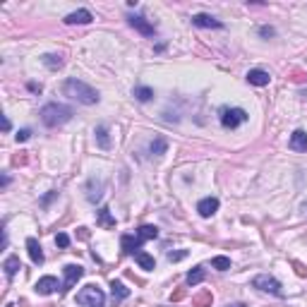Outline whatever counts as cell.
<instances>
[{
    "mask_svg": "<svg viewBox=\"0 0 307 307\" xmlns=\"http://www.w3.org/2000/svg\"><path fill=\"white\" fill-rule=\"evenodd\" d=\"M63 91H65V96L75 99L77 103H84V106H94V103H99V91L94 89V87H89L87 82L75 80V77H72V80H65Z\"/></svg>",
    "mask_w": 307,
    "mask_h": 307,
    "instance_id": "6da1fadb",
    "label": "cell"
},
{
    "mask_svg": "<svg viewBox=\"0 0 307 307\" xmlns=\"http://www.w3.org/2000/svg\"><path fill=\"white\" fill-rule=\"evenodd\" d=\"M39 115L46 128H60V125H65V122L72 120V108L63 106V103H46Z\"/></svg>",
    "mask_w": 307,
    "mask_h": 307,
    "instance_id": "7a4b0ae2",
    "label": "cell"
},
{
    "mask_svg": "<svg viewBox=\"0 0 307 307\" xmlns=\"http://www.w3.org/2000/svg\"><path fill=\"white\" fill-rule=\"evenodd\" d=\"M77 305L82 307H106V295L96 286H84L77 293Z\"/></svg>",
    "mask_w": 307,
    "mask_h": 307,
    "instance_id": "3957f363",
    "label": "cell"
},
{
    "mask_svg": "<svg viewBox=\"0 0 307 307\" xmlns=\"http://www.w3.org/2000/svg\"><path fill=\"white\" fill-rule=\"evenodd\" d=\"M242 122H248V113L242 108H223L221 113V125L228 130H235L240 128Z\"/></svg>",
    "mask_w": 307,
    "mask_h": 307,
    "instance_id": "277c9868",
    "label": "cell"
},
{
    "mask_svg": "<svg viewBox=\"0 0 307 307\" xmlns=\"http://www.w3.org/2000/svg\"><path fill=\"white\" fill-rule=\"evenodd\" d=\"M252 286L259 288V290H264V293H271V295H276V297H283V288H281V283H278L274 276H267V274L255 276L252 278Z\"/></svg>",
    "mask_w": 307,
    "mask_h": 307,
    "instance_id": "5b68a950",
    "label": "cell"
},
{
    "mask_svg": "<svg viewBox=\"0 0 307 307\" xmlns=\"http://www.w3.org/2000/svg\"><path fill=\"white\" fill-rule=\"evenodd\" d=\"M63 271H65V281H63V288H60V293H68L70 288H72L82 276H84V269H82L80 264H68V267L63 269Z\"/></svg>",
    "mask_w": 307,
    "mask_h": 307,
    "instance_id": "8992f818",
    "label": "cell"
},
{
    "mask_svg": "<svg viewBox=\"0 0 307 307\" xmlns=\"http://www.w3.org/2000/svg\"><path fill=\"white\" fill-rule=\"evenodd\" d=\"M130 27H135V29L139 31V34H144V36H154L156 34V27L151 24V22H147L144 17H139V15H130Z\"/></svg>",
    "mask_w": 307,
    "mask_h": 307,
    "instance_id": "52a82bcc",
    "label": "cell"
},
{
    "mask_svg": "<svg viewBox=\"0 0 307 307\" xmlns=\"http://www.w3.org/2000/svg\"><path fill=\"white\" fill-rule=\"evenodd\" d=\"M58 288H63V286L58 283L55 276H43V278H39V283H36V293H39V295H50V293H55Z\"/></svg>",
    "mask_w": 307,
    "mask_h": 307,
    "instance_id": "ba28073f",
    "label": "cell"
},
{
    "mask_svg": "<svg viewBox=\"0 0 307 307\" xmlns=\"http://www.w3.org/2000/svg\"><path fill=\"white\" fill-rule=\"evenodd\" d=\"M142 242H144V240L139 238V235H122V238H120V245H122V252H125V255H137L139 248H142Z\"/></svg>",
    "mask_w": 307,
    "mask_h": 307,
    "instance_id": "9c48e42d",
    "label": "cell"
},
{
    "mask_svg": "<svg viewBox=\"0 0 307 307\" xmlns=\"http://www.w3.org/2000/svg\"><path fill=\"white\" fill-rule=\"evenodd\" d=\"M110 297H113L115 305H120L122 300H128L130 297V288H125L122 281H110Z\"/></svg>",
    "mask_w": 307,
    "mask_h": 307,
    "instance_id": "30bf717a",
    "label": "cell"
},
{
    "mask_svg": "<svg viewBox=\"0 0 307 307\" xmlns=\"http://www.w3.org/2000/svg\"><path fill=\"white\" fill-rule=\"evenodd\" d=\"M197 211H199V216H204V218H209V216H214L218 211V199L216 197H207V199H202L197 204Z\"/></svg>",
    "mask_w": 307,
    "mask_h": 307,
    "instance_id": "8fae6325",
    "label": "cell"
},
{
    "mask_svg": "<svg viewBox=\"0 0 307 307\" xmlns=\"http://www.w3.org/2000/svg\"><path fill=\"white\" fill-rule=\"evenodd\" d=\"M192 24H195V27H204V29H221V27H223L218 20H214L211 15H204V12H202V15H195V17H192Z\"/></svg>",
    "mask_w": 307,
    "mask_h": 307,
    "instance_id": "7c38bea8",
    "label": "cell"
},
{
    "mask_svg": "<svg viewBox=\"0 0 307 307\" xmlns=\"http://www.w3.org/2000/svg\"><path fill=\"white\" fill-rule=\"evenodd\" d=\"M101 197H103V182L96 178H91L89 185H87V199H89L91 204H96Z\"/></svg>",
    "mask_w": 307,
    "mask_h": 307,
    "instance_id": "4fadbf2b",
    "label": "cell"
},
{
    "mask_svg": "<svg viewBox=\"0 0 307 307\" xmlns=\"http://www.w3.org/2000/svg\"><path fill=\"white\" fill-rule=\"evenodd\" d=\"M288 147L293 149V151H307V132H302V130H295V132L290 135Z\"/></svg>",
    "mask_w": 307,
    "mask_h": 307,
    "instance_id": "5bb4252c",
    "label": "cell"
},
{
    "mask_svg": "<svg viewBox=\"0 0 307 307\" xmlns=\"http://www.w3.org/2000/svg\"><path fill=\"white\" fill-rule=\"evenodd\" d=\"M94 20V15L89 10H77V12H70L65 17V24H89Z\"/></svg>",
    "mask_w": 307,
    "mask_h": 307,
    "instance_id": "9a60e30c",
    "label": "cell"
},
{
    "mask_svg": "<svg viewBox=\"0 0 307 307\" xmlns=\"http://www.w3.org/2000/svg\"><path fill=\"white\" fill-rule=\"evenodd\" d=\"M27 250H29V257H31L34 264H43V250H41L39 240L29 238V240H27Z\"/></svg>",
    "mask_w": 307,
    "mask_h": 307,
    "instance_id": "2e32d148",
    "label": "cell"
},
{
    "mask_svg": "<svg viewBox=\"0 0 307 307\" xmlns=\"http://www.w3.org/2000/svg\"><path fill=\"white\" fill-rule=\"evenodd\" d=\"M269 72H264V70H250L248 72V82L250 84H255V87H267L269 84Z\"/></svg>",
    "mask_w": 307,
    "mask_h": 307,
    "instance_id": "e0dca14e",
    "label": "cell"
},
{
    "mask_svg": "<svg viewBox=\"0 0 307 307\" xmlns=\"http://www.w3.org/2000/svg\"><path fill=\"white\" fill-rule=\"evenodd\" d=\"M96 223H99L101 228H115V218L110 216L108 207H101L99 211H96Z\"/></svg>",
    "mask_w": 307,
    "mask_h": 307,
    "instance_id": "ac0fdd59",
    "label": "cell"
},
{
    "mask_svg": "<svg viewBox=\"0 0 307 307\" xmlns=\"http://www.w3.org/2000/svg\"><path fill=\"white\" fill-rule=\"evenodd\" d=\"M211 302H214L211 290H199L197 295H192V305L195 307H211Z\"/></svg>",
    "mask_w": 307,
    "mask_h": 307,
    "instance_id": "d6986e66",
    "label": "cell"
},
{
    "mask_svg": "<svg viewBox=\"0 0 307 307\" xmlns=\"http://www.w3.org/2000/svg\"><path fill=\"white\" fill-rule=\"evenodd\" d=\"M94 135H96V144L101 149H110V137H108V128L106 125H99Z\"/></svg>",
    "mask_w": 307,
    "mask_h": 307,
    "instance_id": "ffe728a7",
    "label": "cell"
},
{
    "mask_svg": "<svg viewBox=\"0 0 307 307\" xmlns=\"http://www.w3.org/2000/svg\"><path fill=\"white\" fill-rule=\"evenodd\" d=\"M135 262H137L142 269H147V271L156 269V262H154V257H151V255H147V252H137V255H135Z\"/></svg>",
    "mask_w": 307,
    "mask_h": 307,
    "instance_id": "44dd1931",
    "label": "cell"
},
{
    "mask_svg": "<svg viewBox=\"0 0 307 307\" xmlns=\"http://www.w3.org/2000/svg\"><path fill=\"white\" fill-rule=\"evenodd\" d=\"M132 96L137 101H142V103H147V101L154 99V89H151V87H135V89H132Z\"/></svg>",
    "mask_w": 307,
    "mask_h": 307,
    "instance_id": "7402d4cb",
    "label": "cell"
},
{
    "mask_svg": "<svg viewBox=\"0 0 307 307\" xmlns=\"http://www.w3.org/2000/svg\"><path fill=\"white\" fill-rule=\"evenodd\" d=\"M3 269H5L8 278H12L17 271H20V257H8L5 262H3Z\"/></svg>",
    "mask_w": 307,
    "mask_h": 307,
    "instance_id": "603a6c76",
    "label": "cell"
},
{
    "mask_svg": "<svg viewBox=\"0 0 307 307\" xmlns=\"http://www.w3.org/2000/svg\"><path fill=\"white\" fill-rule=\"evenodd\" d=\"M204 276H207L204 267H195L188 274V286H197V283H202V281H204Z\"/></svg>",
    "mask_w": 307,
    "mask_h": 307,
    "instance_id": "cb8c5ba5",
    "label": "cell"
},
{
    "mask_svg": "<svg viewBox=\"0 0 307 307\" xmlns=\"http://www.w3.org/2000/svg\"><path fill=\"white\" fill-rule=\"evenodd\" d=\"M166 149H168V142L163 137H156L151 144H149V151L154 154V156H161V154H166Z\"/></svg>",
    "mask_w": 307,
    "mask_h": 307,
    "instance_id": "d4e9b609",
    "label": "cell"
},
{
    "mask_svg": "<svg viewBox=\"0 0 307 307\" xmlns=\"http://www.w3.org/2000/svg\"><path fill=\"white\" fill-rule=\"evenodd\" d=\"M43 65H48L50 70H60L63 68V58L55 55V53H46V55H43Z\"/></svg>",
    "mask_w": 307,
    "mask_h": 307,
    "instance_id": "484cf974",
    "label": "cell"
},
{
    "mask_svg": "<svg viewBox=\"0 0 307 307\" xmlns=\"http://www.w3.org/2000/svg\"><path fill=\"white\" fill-rule=\"evenodd\" d=\"M137 235L142 240H154L156 235H159V228H156V226H142L137 230Z\"/></svg>",
    "mask_w": 307,
    "mask_h": 307,
    "instance_id": "4316f807",
    "label": "cell"
},
{
    "mask_svg": "<svg viewBox=\"0 0 307 307\" xmlns=\"http://www.w3.org/2000/svg\"><path fill=\"white\" fill-rule=\"evenodd\" d=\"M288 80L295 82V84H302V82H307V72L300 68H293L290 72H288Z\"/></svg>",
    "mask_w": 307,
    "mask_h": 307,
    "instance_id": "83f0119b",
    "label": "cell"
},
{
    "mask_svg": "<svg viewBox=\"0 0 307 307\" xmlns=\"http://www.w3.org/2000/svg\"><path fill=\"white\" fill-rule=\"evenodd\" d=\"M211 267L218 269V271H228V269H230V259L228 257H214L211 259Z\"/></svg>",
    "mask_w": 307,
    "mask_h": 307,
    "instance_id": "f1b7e54d",
    "label": "cell"
},
{
    "mask_svg": "<svg viewBox=\"0 0 307 307\" xmlns=\"http://www.w3.org/2000/svg\"><path fill=\"white\" fill-rule=\"evenodd\" d=\"M29 161V156H27V151H20L17 156H12V166H24Z\"/></svg>",
    "mask_w": 307,
    "mask_h": 307,
    "instance_id": "f546056e",
    "label": "cell"
},
{
    "mask_svg": "<svg viewBox=\"0 0 307 307\" xmlns=\"http://www.w3.org/2000/svg\"><path fill=\"white\" fill-rule=\"evenodd\" d=\"M55 245H58V248H68V245H70V238L65 235V233H58V235H55Z\"/></svg>",
    "mask_w": 307,
    "mask_h": 307,
    "instance_id": "4dcf8cb0",
    "label": "cell"
},
{
    "mask_svg": "<svg viewBox=\"0 0 307 307\" xmlns=\"http://www.w3.org/2000/svg\"><path fill=\"white\" fill-rule=\"evenodd\" d=\"M185 293H188L185 288H178L175 293H170V302H178V300H182V297H185Z\"/></svg>",
    "mask_w": 307,
    "mask_h": 307,
    "instance_id": "1f68e13d",
    "label": "cell"
},
{
    "mask_svg": "<svg viewBox=\"0 0 307 307\" xmlns=\"http://www.w3.org/2000/svg\"><path fill=\"white\" fill-rule=\"evenodd\" d=\"M188 257V252H168V262H180Z\"/></svg>",
    "mask_w": 307,
    "mask_h": 307,
    "instance_id": "d6a6232c",
    "label": "cell"
},
{
    "mask_svg": "<svg viewBox=\"0 0 307 307\" xmlns=\"http://www.w3.org/2000/svg\"><path fill=\"white\" fill-rule=\"evenodd\" d=\"M293 267H295V274H297V276H307V267H305V264H300V262H293Z\"/></svg>",
    "mask_w": 307,
    "mask_h": 307,
    "instance_id": "836d02e7",
    "label": "cell"
},
{
    "mask_svg": "<svg viewBox=\"0 0 307 307\" xmlns=\"http://www.w3.org/2000/svg\"><path fill=\"white\" fill-rule=\"evenodd\" d=\"M29 137H31V130H20L17 132V142H27Z\"/></svg>",
    "mask_w": 307,
    "mask_h": 307,
    "instance_id": "e575fe53",
    "label": "cell"
},
{
    "mask_svg": "<svg viewBox=\"0 0 307 307\" xmlns=\"http://www.w3.org/2000/svg\"><path fill=\"white\" fill-rule=\"evenodd\" d=\"M53 197H58V192H55V190H50L48 195H46V197L41 199V204H43V207H46V204H48V202H50V199H53Z\"/></svg>",
    "mask_w": 307,
    "mask_h": 307,
    "instance_id": "d590c367",
    "label": "cell"
},
{
    "mask_svg": "<svg viewBox=\"0 0 307 307\" xmlns=\"http://www.w3.org/2000/svg\"><path fill=\"white\" fill-rule=\"evenodd\" d=\"M259 34H262V36H274V29H271V27H262Z\"/></svg>",
    "mask_w": 307,
    "mask_h": 307,
    "instance_id": "8d00e7d4",
    "label": "cell"
},
{
    "mask_svg": "<svg viewBox=\"0 0 307 307\" xmlns=\"http://www.w3.org/2000/svg\"><path fill=\"white\" fill-rule=\"evenodd\" d=\"M77 235H80L82 240H87L89 238V230H87V228H77Z\"/></svg>",
    "mask_w": 307,
    "mask_h": 307,
    "instance_id": "74e56055",
    "label": "cell"
},
{
    "mask_svg": "<svg viewBox=\"0 0 307 307\" xmlns=\"http://www.w3.org/2000/svg\"><path fill=\"white\" fill-rule=\"evenodd\" d=\"M3 130H5V132L10 130V120H8V118H3Z\"/></svg>",
    "mask_w": 307,
    "mask_h": 307,
    "instance_id": "f35d334b",
    "label": "cell"
},
{
    "mask_svg": "<svg viewBox=\"0 0 307 307\" xmlns=\"http://www.w3.org/2000/svg\"><path fill=\"white\" fill-rule=\"evenodd\" d=\"M228 307H248V305H242V302H233V305H228Z\"/></svg>",
    "mask_w": 307,
    "mask_h": 307,
    "instance_id": "ab89813d",
    "label": "cell"
}]
</instances>
